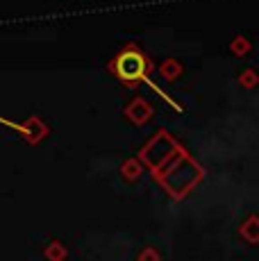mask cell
<instances>
[{
	"label": "cell",
	"mask_w": 259,
	"mask_h": 261,
	"mask_svg": "<svg viewBox=\"0 0 259 261\" xmlns=\"http://www.w3.org/2000/svg\"><path fill=\"white\" fill-rule=\"evenodd\" d=\"M152 177L175 200H182L202 179V168L189 157V152L180 145L162 166L152 170Z\"/></svg>",
	"instance_id": "obj_1"
},
{
	"label": "cell",
	"mask_w": 259,
	"mask_h": 261,
	"mask_svg": "<svg viewBox=\"0 0 259 261\" xmlns=\"http://www.w3.org/2000/svg\"><path fill=\"white\" fill-rule=\"evenodd\" d=\"M109 73L118 80V82L127 84V87H137V84L146 82L148 75L152 73V62L146 57L139 46L127 43L125 48H121L114 59L109 62Z\"/></svg>",
	"instance_id": "obj_2"
},
{
	"label": "cell",
	"mask_w": 259,
	"mask_h": 261,
	"mask_svg": "<svg viewBox=\"0 0 259 261\" xmlns=\"http://www.w3.org/2000/svg\"><path fill=\"white\" fill-rule=\"evenodd\" d=\"M177 148H180V143H177L166 129H159L157 137L150 139V141L143 145V150L139 152V159L146 162L148 166H150V170H155L157 166H162Z\"/></svg>",
	"instance_id": "obj_3"
},
{
	"label": "cell",
	"mask_w": 259,
	"mask_h": 261,
	"mask_svg": "<svg viewBox=\"0 0 259 261\" xmlns=\"http://www.w3.org/2000/svg\"><path fill=\"white\" fill-rule=\"evenodd\" d=\"M125 116L127 120H132L134 125H146L148 120H152V105L143 98H134L132 102L125 107Z\"/></svg>",
	"instance_id": "obj_4"
},
{
	"label": "cell",
	"mask_w": 259,
	"mask_h": 261,
	"mask_svg": "<svg viewBox=\"0 0 259 261\" xmlns=\"http://www.w3.org/2000/svg\"><path fill=\"white\" fill-rule=\"evenodd\" d=\"M21 134L25 137V141H30V143H39L41 139H46L48 127H46V123H41V118L30 116L25 123L21 125Z\"/></svg>",
	"instance_id": "obj_5"
},
{
	"label": "cell",
	"mask_w": 259,
	"mask_h": 261,
	"mask_svg": "<svg viewBox=\"0 0 259 261\" xmlns=\"http://www.w3.org/2000/svg\"><path fill=\"white\" fill-rule=\"evenodd\" d=\"M239 234H241V237L246 239L250 245L257 243V239H259V218H257L255 214H250L246 218V223H241V227H239Z\"/></svg>",
	"instance_id": "obj_6"
},
{
	"label": "cell",
	"mask_w": 259,
	"mask_h": 261,
	"mask_svg": "<svg viewBox=\"0 0 259 261\" xmlns=\"http://www.w3.org/2000/svg\"><path fill=\"white\" fill-rule=\"evenodd\" d=\"M141 173H143V166L139 159H125V162H123L121 175L125 182H137V179L141 177Z\"/></svg>",
	"instance_id": "obj_7"
},
{
	"label": "cell",
	"mask_w": 259,
	"mask_h": 261,
	"mask_svg": "<svg viewBox=\"0 0 259 261\" xmlns=\"http://www.w3.org/2000/svg\"><path fill=\"white\" fill-rule=\"evenodd\" d=\"M182 73V64L177 62V59H166V62L159 66V75H162L166 82H173V80H177Z\"/></svg>",
	"instance_id": "obj_8"
},
{
	"label": "cell",
	"mask_w": 259,
	"mask_h": 261,
	"mask_svg": "<svg viewBox=\"0 0 259 261\" xmlns=\"http://www.w3.org/2000/svg\"><path fill=\"white\" fill-rule=\"evenodd\" d=\"M43 254H46V259H50V261H64L66 259V248H64L59 241H53Z\"/></svg>",
	"instance_id": "obj_9"
},
{
	"label": "cell",
	"mask_w": 259,
	"mask_h": 261,
	"mask_svg": "<svg viewBox=\"0 0 259 261\" xmlns=\"http://www.w3.org/2000/svg\"><path fill=\"white\" fill-rule=\"evenodd\" d=\"M250 48H252V43L248 41L246 37H234V41L230 43L232 55H237V57H241V55H248V53H250Z\"/></svg>",
	"instance_id": "obj_10"
},
{
	"label": "cell",
	"mask_w": 259,
	"mask_h": 261,
	"mask_svg": "<svg viewBox=\"0 0 259 261\" xmlns=\"http://www.w3.org/2000/svg\"><path fill=\"white\" fill-rule=\"evenodd\" d=\"M239 84L246 89H255L259 84V77H257V71L255 68H246L241 75H239Z\"/></svg>",
	"instance_id": "obj_11"
},
{
	"label": "cell",
	"mask_w": 259,
	"mask_h": 261,
	"mask_svg": "<svg viewBox=\"0 0 259 261\" xmlns=\"http://www.w3.org/2000/svg\"><path fill=\"white\" fill-rule=\"evenodd\" d=\"M139 261H159V252L152 248H146L141 254H139Z\"/></svg>",
	"instance_id": "obj_12"
}]
</instances>
